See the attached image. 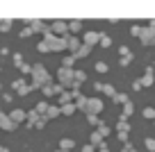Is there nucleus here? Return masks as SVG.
<instances>
[{
  "instance_id": "47",
  "label": "nucleus",
  "mask_w": 155,
  "mask_h": 152,
  "mask_svg": "<svg viewBox=\"0 0 155 152\" xmlns=\"http://www.w3.org/2000/svg\"><path fill=\"white\" fill-rule=\"evenodd\" d=\"M98 152H110V150H107V147H103V150H98Z\"/></svg>"
},
{
  "instance_id": "17",
  "label": "nucleus",
  "mask_w": 155,
  "mask_h": 152,
  "mask_svg": "<svg viewBox=\"0 0 155 152\" xmlns=\"http://www.w3.org/2000/svg\"><path fill=\"white\" fill-rule=\"evenodd\" d=\"M132 114H135V105H132V102H126V105H123V111H121V116H123V118H130Z\"/></svg>"
},
{
  "instance_id": "20",
  "label": "nucleus",
  "mask_w": 155,
  "mask_h": 152,
  "mask_svg": "<svg viewBox=\"0 0 155 152\" xmlns=\"http://www.w3.org/2000/svg\"><path fill=\"white\" fill-rule=\"evenodd\" d=\"M34 109H37L41 116H46V114H48V109H50V105L46 102V100H41V102H37V107H34Z\"/></svg>"
},
{
  "instance_id": "12",
  "label": "nucleus",
  "mask_w": 155,
  "mask_h": 152,
  "mask_svg": "<svg viewBox=\"0 0 155 152\" xmlns=\"http://www.w3.org/2000/svg\"><path fill=\"white\" fill-rule=\"evenodd\" d=\"M75 107H78V109H82V111H87L89 98H87V95H78V98H75Z\"/></svg>"
},
{
  "instance_id": "26",
  "label": "nucleus",
  "mask_w": 155,
  "mask_h": 152,
  "mask_svg": "<svg viewBox=\"0 0 155 152\" xmlns=\"http://www.w3.org/2000/svg\"><path fill=\"white\" fill-rule=\"evenodd\" d=\"M9 27H12L9 18H0V32H9Z\"/></svg>"
},
{
  "instance_id": "32",
  "label": "nucleus",
  "mask_w": 155,
  "mask_h": 152,
  "mask_svg": "<svg viewBox=\"0 0 155 152\" xmlns=\"http://www.w3.org/2000/svg\"><path fill=\"white\" fill-rule=\"evenodd\" d=\"M84 80H87V73H84V71H75V82H78V84H82Z\"/></svg>"
},
{
  "instance_id": "18",
  "label": "nucleus",
  "mask_w": 155,
  "mask_h": 152,
  "mask_svg": "<svg viewBox=\"0 0 155 152\" xmlns=\"http://www.w3.org/2000/svg\"><path fill=\"white\" fill-rule=\"evenodd\" d=\"M73 64H75V55H64L62 57V66L64 68H73Z\"/></svg>"
},
{
  "instance_id": "33",
  "label": "nucleus",
  "mask_w": 155,
  "mask_h": 152,
  "mask_svg": "<svg viewBox=\"0 0 155 152\" xmlns=\"http://www.w3.org/2000/svg\"><path fill=\"white\" fill-rule=\"evenodd\" d=\"M25 84H28L25 80H14V82H12V89H14V91H18V89H23Z\"/></svg>"
},
{
  "instance_id": "43",
  "label": "nucleus",
  "mask_w": 155,
  "mask_h": 152,
  "mask_svg": "<svg viewBox=\"0 0 155 152\" xmlns=\"http://www.w3.org/2000/svg\"><path fill=\"white\" fill-rule=\"evenodd\" d=\"M2 100H5V102H12V100H14V95L7 91V93H2Z\"/></svg>"
},
{
  "instance_id": "40",
  "label": "nucleus",
  "mask_w": 155,
  "mask_h": 152,
  "mask_svg": "<svg viewBox=\"0 0 155 152\" xmlns=\"http://www.w3.org/2000/svg\"><path fill=\"white\" fill-rule=\"evenodd\" d=\"M146 147H148L150 152H155V138H146Z\"/></svg>"
},
{
  "instance_id": "3",
  "label": "nucleus",
  "mask_w": 155,
  "mask_h": 152,
  "mask_svg": "<svg viewBox=\"0 0 155 152\" xmlns=\"http://www.w3.org/2000/svg\"><path fill=\"white\" fill-rule=\"evenodd\" d=\"M50 30H53L57 36H66V34H71V32H68V23H66V21H59V18L50 23Z\"/></svg>"
},
{
  "instance_id": "1",
  "label": "nucleus",
  "mask_w": 155,
  "mask_h": 152,
  "mask_svg": "<svg viewBox=\"0 0 155 152\" xmlns=\"http://www.w3.org/2000/svg\"><path fill=\"white\" fill-rule=\"evenodd\" d=\"M53 84V77H50V73L46 71L44 64H34V73H32V86L34 89H44V86H50Z\"/></svg>"
},
{
  "instance_id": "29",
  "label": "nucleus",
  "mask_w": 155,
  "mask_h": 152,
  "mask_svg": "<svg viewBox=\"0 0 155 152\" xmlns=\"http://www.w3.org/2000/svg\"><path fill=\"white\" fill-rule=\"evenodd\" d=\"M141 114H144V118H148V120H155V109H153V107H146V109L141 111Z\"/></svg>"
},
{
  "instance_id": "6",
  "label": "nucleus",
  "mask_w": 155,
  "mask_h": 152,
  "mask_svg": "<svg viewBox=\"0 0 155 152\" xmlns=\"http://www.w3.org/2000/svg\"><path fill=\"white\" fill-rule=\"evenodd\" d=\"M89 143H91V145H96L98 150H103V147H107V141H105V136H103V134L98 132V129H96V132L91 134V136H89Z\"/></svg>"
},
{
  "instance_id": "19",
  "label": "nucleus",
  "mask_w": 155,
  "mask_h": 152,
  "mask_svg": "<svg viewBox=\"0 0 155 152\" xmlns=\"http://www.w3.org/2000/svg\"><path fill=\"white\" fill-rule=\"evenodd\" d=\"M62 114V107H57V105H50V109H48V120H53V118H57V116Z\"/></svg>"
},
{
  "instance_id": "10",
  "label": "nucleus",
  "mask_w": 155,
  "mask_h": 152,
  "mask_svg": "<svg viewBox=\"0 0 155 152\" xmlns=\"http://www.w3.org/2000/svg\"><path fill=\"white\" fill-rule=\"evenodd\" d=\"M28 25L32 27V32H41V34H44V32H46V27H48V25H46L41 18H34V21H30Z\"/></svg>"
},
{
  "instance_id": "21",
  "label": "nucleus",
  "mask_w": 155,
  "mask_h": 152,
  "mask_svg": "<svg viewBox=\"0 0 155 152\" xmlns=\"http://www.w3.org/2000/svg\"><path fill=\"white\" fill-rule=\"evenodd\" d=\"M73 145H75L73 138H62L59 141V150H73Z\"/></svg>"
},
{
  "instance_id": "2",
  "label": "nucleus",
  "mask_w": 155,
  "mask_h": 152,
  "mask_svg": "<svg viewBox=\"0 0 155 152\" xmlns=\"http://www.w3.org/2000/svg\"><path fill=\"white\" fill-rule=\"evenodd\" d=\"M57 80L62 86H73V82H75V68H64L59 66L57 68Z\"/></svg>"
},
{
  "instance_id": "7",
  "label": "nucleus",
  "mask_w": 155,
  "mask_h": 152,
  "mask_svg": "<svg viewBox=\"0 0 155 152\" xmlns=\"http://www.w3.org/2000/svg\"><path fill=\"white\" fill-rule=\"evenodd\" d=\"M103 111V100L101 98H89V107H87V114H101Z\"/></svg>"
},
{
  "instance_id": "36",
  "label": "nucleus",
  "mask_w": 155,
  "mask_h": 152,
  "mask_svg": "<svg viewBox=\"0 0 155 152\" xmlns=\"http://www.w3.org/2000/svg\"><path fill=\"white\" fill-rule=\"evenodd\" d=\"M98 132H101V134H103V136H105V138L110 136V127H107L105 123H101V127H98Z\"/></svg>"
},
{
  "instance_id": "38",
  "label": "nucleus",
  "mask_w": 155,
  "mask_h": 152,
  "mask_svg": "<svg viewBox=\"0 0 155 152\" xmlns=\"http://www.w3.org/2000/svg\"><path fill=\"white\" fill-rule=\"evenodd\" d=\"M119 55H121V57H128V55H132V52H130V48H128V46H121V48H119Z\"/></svg>"
},
{
  "instance_id": "42",
  "label": "nucleus",
  "mask_w": 155,
  "mask_h": 152,
  "mask_svg": "<svg viewBox=\"0 0 155 152\" xmlns=\"http://www.w3.org/2000/svg\"><path fill=\"white\" fill-rule=\"evenodd\" d=\"M130 62H132V55H128V57H121V66H128Z\"/></svg>"
},
{
  "instance_id": "8",
  "label": "nucleus",
  "mask_w": 155,
  "mask_h": 152,
  "mask_svg": "<svg viewBox=\"0 0 155 152\" xmlns=\"http://www.w3.org/2000/svg\"><path fill=\"white\" fill-rule=\"evenodd\" d=\"M139 41L144 43V46H153V43H155V32H153V30H150V27H146V30H144V34H141V39H139Z\"/></svg>"
},
{
  "instance_id": "31",
  "label": "nucleus",
  "mask_w": 155,
  "mask_h": 152,
  "mask_svg": "<svg viewBox=\"0 0 155 152\" xmlns=\"http://www.w3.org/2000/svg\"><path fill=\"white\" fill-rule=\"evenodd\" d=\"M94 68H96V73H107V71H110L105 62H96V66H94Z\"/></svg>"
},
{
  "instance_id": "14",
  "label": "nucleus",
  "mask_w": 155,
  "mask_h": 152,
  "mask_svg": "<svg viewBox=\"0 0 155 152\" xmlns=\"http://www.w3.org/2000/svg\"><path fill=\"white\" fill-rule=\"evenodd\" d=\"M82 30V21H78V18H73V21H68V32H80Z\"/></svg>"
},
{
  "instance_id": "44",
  "label": "nucleus",
  "mask_w": 155,
  "mask_h": 152,
  "mask_svg": "<svg viewBox=\"0 0 155 152\" xmlns=\"http://www.w3.org/2000/svg\"><path fill=\"white\" fill-rule=\"evenodd\" d=\"M123 152H137V150L130 145V143H128V145H123Z\"/></svg>"
},
{
  "instance_id": "24",
  "label": "nucleus",
  "mask_w": 155,
  "mask_h": 152,
  "mask_svg": "<svg viewBox=\"0 0 155 152\" xmlns=\"http://www.w3.org/2000/svg\"><path fill=\"white\" fill-rule=\"evenodd\" d=\"M87 120H89V125H94V127H96V129L101 127V123H103V120L98 118L96 114H87Z\"/></svg>"
},
{
  "instance_id": "16",
  "label": "nucleus",
  "mask_w": 155,
  "mask_h": 152,
  "mask_svg": "<svg viewBox=\"0 0 155 152\" xmlns=\"http://www.w3.org/2000/svg\"><path fill=\"white\" fill-rule=\"evenodd\" d=\"M116 132H130V123H128V118H119V125H116Z\"/></svg>"
},
{
  "instance_id": "23",
  "label": "nucleus",
  "mask_w": 155,
  "mask_h": 152,
  "mask_svg": "<svg viewBox=\"0 0 155 152\" xmlns=\"http://www.w3.org/2000/svg\"><path fill=\"white\" fill-rule=\"evenodd\" d=\"M144 25H132V27H130V34H132V36H135V39H141V34H144Z\"/></svg>"
},
{
  "instance_id": "51",
  "label": "nucleus",
  "mask_w": 155,
  "mask_h": 152,
  "mask_svg": "<svg viewBox=\"0 0 155 152\" xmlns=\"http://www.w3.org/2000/svg\"><path fill=\"white\" fill-rule=\"evenodd\" d=\"M0 114H2V111H0Z\"/></svg>"
},
{
  "instance_id": "5",
  "label": "nucleus",
  "mask_w": 155,
  "mask_h": 152,
  "mask_svg": "<svg viewBox=\"0 0 155 152\" xmlns=\"http://www.w3.org/2000/svg\"><path fill=\"white\" fill-rule=\"evenodd\" d=\"M101 39H103V32H96V30H91V32H84L82 43H87V46H94V43H101Z\"/></svg>"
},
{
  "instance_id": "39",
  "label": "nucleus",
  "mask_w": 155,
  "mask_h": 152,
  "mask_svg": "<svg viewBox=\"0 0 155 152\" xmlns=\"http://www.w3.org/2000/svg\"><path fill=\"white\" fill-rule=\"evenodd\" d=\"M82 152H98V147L91 145V143H87V145H82Z\"/></svg>"
},
{
  "instance_id": "34",
  "label": "nucleus",
  "mask_w": 155,
  "mask_h": 152,
  "mask_svg": "<svg viewBox=\"0 0 155 152\" xmlns=\"http://www.w3.org/2000/svg\"><path fill=\"white\" fill-rule=\"evenodd\" d=\"M116 136H119V141H121L123 145H128V143H130V141H128V132H116Z\"/></svg>"
},
{
  "instance_id": "37",
  "label": "nucleus",
  "mask_w": 155,
  "mask_h": 152,
  "mask_svg": "<svg viewBox=\"0 0 155 152\" xmlns=\"http://www.w3.org/2000/svg\"><path fill=\"white\" fill-rule=\"evenodd\" d=\"M101 46H103V48H110V46H112V39L107 36V34H103V39H101Z\"/></svg>"
},
{
  "instance_id": "28",
  "label": "nucleus",
  "mask_w": 155,
  "mask_h": 152,
  "mask_svg": "<svg viewBox=\"0 0 155 152\" xmlns=\"http://www.w3.org/2000/svg\"><path fill=\"white\" fill-rule=\"evenodd\" d=\"M12 62H14V66H18V68H21V66H23V64H25V62H23V55H21V52H14V57H12Z\"/></svg>"
},
{
  "instance_id": "22",
  "label": "nucleus",
  "mask_w": 155,
  "mask_h": 152,
  "mask_svg": "<svg viewBox=\"0 0 155 152\" xmlns=\"http://www.w3.org/2000/svg\"><path fill=\"white\" fill-rule=\"evenodd\" d=\"M112 100H114L116 105H126V102H130V100H128V95H126V93H121V91H116V95H114Z\"/></svg>"
},
{
  "instance_id": "13",
  "label": "nucleus",
  "mask_w": 155,
  "mask_h": 152,
  "mask_svg": "<svg viewBox=\"0 0 155 152\" xmlns=\"http://www.w3.org/2000/svg\"><path fill=\"white\" fill-rule=\"evenodd\" d=\"M75 111H78L75 102H66V105H62V114H64V116H73Z\"/></svg>"
},
{
  "instance_id": "46",
  "label": "nucleus",
  "mask_w": 155,
  "mask_h": 152,
  "mask_svg": "<svg viewBox=\"0 0 155 152\" xmlns=\"http://www.w3.org/2000/svg\"><path fill=\"white\" fill-rule=\"evenodd\" d=\"M148 27H150V30L155 32V21H148Z\"/></svg>"
},
{
  "instance_id": "52",
  "label": "nucleus",
  "mask_w": 155,
  "mask_h": 152,
  "mask_svg": "<svg viewBox=\"0 0 155 152\" xmlns=\"http://www.w3.org/2000/svg\"><path fill=\"white\" fill-rule=\"evenodd\" d=\"M153 125H155V123H153Z\"/></svg>"
},
{
  "instance_id": "25",
  "label": "nucleus",
  "mask_w": 155,
  "mask_h": 152,
  "mask_svg": "<svg viewBox=\"0 0 155 152\" xmlns=\"http://www.w3.org/2000/svg\"><path fill=\"white\" fill-rule=\"evenodd\" d=\"M103 93L110 95V98H114V95H116V89H114L112 84H103Z\"/></svg>"
},
{
  "instance_id": "49",
  "label": "nucleus",
  "mask_w": 155,
  "mask_h": 152,
  "mask_svg": "<svg viewBox=\"0 0 155 152\" xmlns=\"http://www.w3.org/2000/svg\"><path fill=\"white\" fill-rule=\"evenodd\" d=\"M0 152H5V147H2V145H0Z\"/></svg>"
},
{
  "instance_id": "11",
  "label": "nucleus",
  "mask_w": 155,
  "mask_h": 152,
  "mask_svg": "<svg viewBox=\"0 0 155 152\" xmlns=\"http://www.w3.org/2000/svg\"><path fill=\"white\" fill-rule=\"evenodd\" d=\"M9 116H12V120H14V123H28V114H25L23 109H14Z\"/></svg>"
},
{
  "instance_id": "41",
  "label": "nucleus",
  "mask_w": 155,
  "mask_h": 152,
  "mask_svg": "<svg viewBox=\"0 0 155 152\" xmlns=\"http://www.w3.org/2000/svg\"><path fill=\"white\" fill-rule=\"evenodd\" d=\"M141 89H144L141 80H135V82H132V91H141Z\"/></svg>"
},
{
  "instance_id": "30",
  "label": "nucleus",
  "mask_w": 155,
  "mask_h": 152,
  "mask_svg": "<svg viewBox=\"0 0 155 152\" xmlns=\"http://www.w3.org/2000/svg\"><path fill=\"white\" fill-rule=\"evenodd\" d=\"M37 50H39V52H53V50H50V46H48V43H46V41H39Z\"/></svg>"
},
{
  "instance_id": "15",
  "label": "nucleus",
  "mask_w": 155,
  "mask_h": 152,
  "mask_svg": "<svg viewBox=\"0 0 155 152\" xmlns=\"http://www.w3.org/2000/svg\"><path fill=\"white\" fill-rule=\"evenodd\" d=\"M91 55V46H87V43H82V48L75 52V59H80V57H89Z\"/></svg>"
},
{
  "instance_id": "45",
  "label": "nucleus",
  "mask_w": 155,
  "mask_h": 152,
  "mask_svg": "<svg viewBox=\"0 0 155 152\" xmlns=\"http://www.w3.org/2000/svg\"><path fill=\"white\" fill-rule=\"evenodd\" d=\"M94 89H96L98 93H103V84H101V82H96V84H94Z\"/></svg>"
},
{
  "instance_id": "50",
  "label": "nucleus",
  "mask_w": 155,
  "mask_h": 152,
  "mask_svg": "<svg viewBox=\"0 0 155 152\" xmlns=\"http://www.w3.org/2000/svg\"><path fill=\"white\" fill-rule=\"evenodd\" d=\"M0 91H2V84H0Z\"/></svg>"
},
{
  "instance_id": "35",
  "label": "nucleus",
  "mask_w": 155,
  "mask_h": 152,
  "mask_svg": "<svg viewBox=\"0 0 155 152\" xmlns=\"http://www.w3.org/2000/svg\"><path fill=\"white\" fill-rule=\"evenodd\" d=\"M41 93H44L46 98H50V95H55V91H53V84H50V86H44V89H41Z\"/></svg>"
},
{
  "instance_id": "48",
  "label": "nucleus",
  "mask_w": 155,
  "mask_h": 152,
  "mask_svg": "<svg viewBox=\"0 0 155 152\" xmlns=\"http://www.w3.org/2000/svg\"><path fill=\"white\" fill-rule=\"evenodd\" d=\"M57 152H71V150H57Z\"/></svg>"
},
{
  "instance_id": "4",
  "label": "nucleus",
  "mask_w": 155,
  "mask_h": 152,
  "mask_svg": "<svg viewBox=\"0 0 155 152\" xmlns=\"http://www.w3.org/2000/svg\"><path fill=\"white\" fill-rule=\"evenodd\" d=\"M16 127H18V123H14L9 114H0V129H5V132H14Z\"/></svg>"
},
{
  "instance_id": "27",
  "label": "nucleus",
  "mask_w": 155,
  "mask_h": 152,
  "mask_svg": "<svg viewBox=\"0 0 155 152\" xmlns=\"http://www.w3.org/2000/svg\"><path fill=\"white\" fill-rule=\"evenodd\" d=\"M32 34H34V32H32V27H30V25H25V27L18 32V36H21V39H28V36H32Z\"/></svg>"
},
{
  "instance_id": "9",
  "label": "nucleus",
  "mask_w": 155,
  "mask_h": 152,
  "mask_svg": "<svg viewBox=\"0 0 155 152\" xmlns=\"http://www.w3.org/2000/svg\"><path fill=\"white\" fill-rule=\"evenodd\" d=\"M80 48H82V43H80V39L78 36H68V55H75L78 50H80Z\"/></svg>"
}]
</instances>
